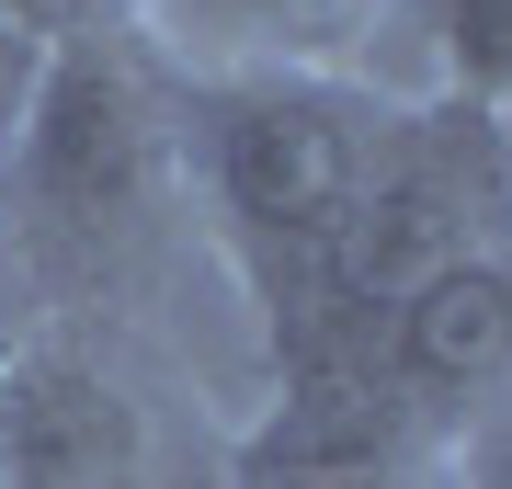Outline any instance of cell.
Returning a JSON list of instances; mask_svg holds the SVG:
<instances>
[{"label":"cell","mask_w":512,"mask_h":489,"mask_svg":"<svg viewBox=\"0 0 512 489\" xmlns=\"http://www.w3.org/2000/svg\"><path fill=\"white\" fill-rule=\"evenodd\" d=\"M512 251V171H501V126L478 103H387L365 194H353L342 239L319 251L330 308L387 319L410 285H433L444 262Z\"/></svg>","instance_id":"6da1fadb"},{"label":"cell","mask_w":512,"mask_h":489,"mask_svg":"<svg viewBox=\"0 0 512 489\" xmlns=\"http://www.w3.org/2000/svg\"><path fill=\"white\" fill-rule=\"evenodd\" d=\"M387 103H365L342 69H251L205 91V171H217L228 228L262 262L319 273V251L342 239L353 194H365Z\"/></svg>","instance_id":"7a4b0ae2"},{"label":"cell","mask_w":512,"mask_h":489,"mask_svg":"<svg viewBox=\"0 0 512 489\" xmlns=\"http://www.w3.org/2000/svg\"><path fill=\"white\" fill-rule=\"evenodd\" d=\"M0 489H160L137 387L80 342H0Z\"/></svg>","instance_id":"3957f363"},{"label":"cell","mask_w":512,"mask_h":489,"mask_svg":"<svg viewBox=\"0 0 512 489\" xmlns=\"http://www.w3.org/2000/svg\"><path fill=\"white\" fill-rule=\"evenodd\" d=\"M148 182V103L114 57L80 35V46H46L35 69V103H23V148H12V194L57 205V217H126Z\"/></svg>","instance_id":"277c9868"},{"label":"cell","mask_w":512,"mask_h":489,"mask_svg":"<svg viewBox=\"0 0 512 489\" xmlns=\"http://www.w3.org/2000/svg\"><path fill=\"white\" fill-rule=\"evenodd\" d=\"M376 364H387L399 399H490L512 376V251L444 262L433 285H410L387 308Z\"/></svg>","instance_id":"5b68a950"},{"label":"cell","mask_w":512,"mask_h":489,"mask_svg":"<svg viewBox=\"0 0 512 489\" xmlns=\"http://www.w3.org/2000/svg\"><path fill=\"white\" fill-rule=\"evenodd\" d=\"M148 23L217 80H251V69H330L353 0H148Z\"/></svg>","instance_id":"8992f818"},{"label":"cell","mask_w":512,"mask_h":489,"mask_svg":"<svg viewBox=\"0 0 512 489\" xmlns=\"http://www.w3.org/2000/svg\"><path fill=\"white\" fill-rule=\"evenodd\" d=\"M433 46H444V91L456 103H478V114L512 103V0H444Z\"/></svg>","instance_id":"52a82bcc"},{"label":"cell","mask_w":512,"mask_h":489,"mask_svg":"<svg viewBox=\"0 0 512 489\" xmlns=\"http://www.w3.org/2000/svg\"><path fill=\"white\" fill-rule=\"evenodd\" d=\"M35 69H46V46L0 23V205H12V148H23V103H35Z\"/></svg>","instance_id":"ba28073f"},{"label":"cell","mask_w":512,"mask_h":489,"mask_svg":"<svg viewBox=\"0 0 512 489\" xmlns=\"http://www.w3.org/2000/svg\"><path fill=\"white\" fill-rule=\"evenodd\" d=\"M103 12H114V0H0V23H12V35H35V46H80V35H103Z\"/></svg>","instance_id":"9c48e42d"},{"label":"cell","mask_w":512,"mask_h":489,"mask_svg":"<svg viewBox=\"0 0 512 489\" xmlns=\"http://www.w3.org/2000/svg\"><path fill=\"white\" fill-rule=\"evenodd\" d=\"M490 126H501V171H512V103H501V114H490Z\"/></svg>","instance_id":"30bf717a"},{"label":"cell","mask_w":512,"mask_h":489,"mask_svg":"<svg viewBox=\"0 0 512 489\" xmlns=\"http://www.w3.org/2000/svg\"><path fill=\"white\" fill-rule=\"evenodd\" d=\"M0 285H12V228H0Z\"/></svg>","instance_id":"8fae6325"}]
</instances>
